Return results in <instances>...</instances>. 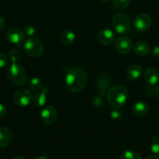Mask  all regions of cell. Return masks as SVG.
<instances>
[{"label":"cell","instance_id":"6da1fadb","mask_svg":"<svg viewBox=\"0 0 159 159\" xmlns=\"http://www.w3.org/2000/svg\"><path fill=\"white\" fill-rule=\"evenodd\" d=\"M87 82V74L80 68H73L65 75V84L67 90L72 93H79Z\"/></svg>","mask_w":159,"mask_h":159},{"label":"cell","instance_id":"7a4b0ae2","mask_svg":"<svg viewBox=\"0 0 159 159\" xmlns=\"http://www.w3.org/2000/svg\"><path fill=\"white\" fill-rule=\"evenodd\" d=\"M129 98V92L123 85H114L107 92L108 103L115 109H119L126 103Z\"/></svg>","mask_w":159,"mask_h":159},{"label":"cell","instance_id":"3957f363","mask_svg":"<svg viewBox=\"0 0 159 159\" xmlns=\"http://www.w3.org/2000/svg\"><path fill=\"white\" fill-rule=\"evenodd\" d=\"M7 76L11 83L20 86L26 82L27 74L22 65L17 63H12L7 69Z\"/></svg>","mask_w":159,"mask_h":159},{"label":"cell","instance_id":"277c9868","mask_svg":"<svg viewBox=\"0 0 159 159\" xmlns=\"http://www.w3.org/2000/svg\"><path fill=\"white\" fill-rule=\"evenodd\" d=\"M23 50L27 55L33 57H38L44 54L45 48L38 39L29 37L23 43Z\"/></svg>","mask_w":159,"mask_h":159},{"label":"cell","instance_id":"5b68a950","mask_svg":"<svg viewBox=\"0 0 159 159\" xmlns=\"http://www.w3.org/2000/svg\"><path fill=\"white\" fill-rule=\"evenodd\" d=\"M112 26L118 34H126L131 28L130 19L123 13H117L112 17Z\"/></svg>","mask_w":159,"mask_h":159},{"label":"cell","instance_id":"8992f818","mask_svg":"<svg viewBox=\"0 0 159 159\" xmlns=\"http://www.w3.org/2000/svg\"><path fill=\"white\" fill-rule=\"evenodd\" d=\"M32 99V93L26 89H20L17 90L13 95V102L17 107H26L29 105Z\"/></svg>","mask_w":159,"mask_h":159},{"label":"cell","instance_id":"52a82bcc","mask_svg":"<svg viewBox=\"0 0 159 159\" xmlns=\"http://www.w3.org/2000/svg\"><path fill=\"white\" fill-rule=\"evenodd\" d=\"M152 23L151 16L146 13H140L134 19L133 24L139 32H145L150 29Z\"/></svg>","mask_w":159,"mask_h":159},{"label":"cell","instance_id":"ba28073f","mask_svg":"<svg viewBox=\"0 0 159 159\" xmlns=\"http://www.w3.org/2000/svg\"><path fill=\"white\" fill-rule=\"evenodd\" d=\"M57 110L53 106H46L41 112V120L44 124L50 125L55 121L57 118Z\"/></svg>","mask_w":159,"mask_h":159},{"label":"cell","instance_id":"9c48e42d","mask_svg":"<svg viewBox=\"0 0 159 159\" xmlns=\"http://www.w3.org/2000/svg\"><path fill=\"white\" fill-rule=\"evenodd\" d=\"M6 38L12 44L20 45L24 40V34L20 28L12 27L8 30Z\"/></svg>","mask_w":159,"mask_h":159},{"label":"cell","instance_id":"30bf717a","mask_svg":"<svg viewBox=\"0 0 159 159\" xmlns=\"http://www.w3.org/2000/svg\"><path fill=\"white\" fill-rule=\"evenodd\" d=\"M115 48L121 54H128L132 49V40L126 36H122L118 37L115 42Z\"/></svg>","mask_w":159,"mask_h":159},{"label":"cell","instance_id":"8fae6325","mask_svg":"<svg viewBox=\"0 0 159 159\" xmlns=\"http://www.w3.org/2000/svg\"><path fill=\"white\" fill-rule=\"evenodd\" d=\"M110 84V79L107 75L104 73L98 75L96 79V87L100 96H103L108 92Z\"/></svg>","mask_w":159,"mask_h":159},{"label":"cell","instance_id":"7c38bea8","mask_svg":"<svg viewBox=\"0 0 159 159\" xmlns=\"http://www.w3.org/2000/svg\"><path fill=\"white\" fill-rule=\"evenodd\" d=\"M115 38V34L113 31L109 29H103L98 33V40L101 44L108 46L112 44L114 42Z\"/></svg>","mask_w":159,"mask_h":159},{"label":"cell","instance_id":"4fadbf2b","mask_svg":"<svg viewBox=\"0 0 159 159\" xmlns=\"http://www.w3.org/2000/svg\"><path fill=\"white\" fill-rule=\"evenodd\" d=\"M143 79L148 85H157L159 82V72L156 68H148L143 73Z\"/></svg>","mask_w":159,"mask_h":159},{"label":"cell","instance_id":"5bb4252c","mask_svg":"<svg viewBox=\"0 0 159 159\" xmlns=\"http://www.w3.org/2000/svg\"><path fill=\"white\" fill-rule=\"evenodd\" d=\"M143 74V68L140 65L133 64L126 70V78L129 81H137L141 77Z\"/></svg>","mask_w":159,"mask_h":159},{"label":"cell","instance_id":"9a60e30c","mask_svg":"<svg viewBox=\"0 0 159 159\" xmlns=\"http://www.w3.org/2000/svg\"><path fill=\"white\" fill-rule=\"evenodd\" d=\"M12 133L8 127H0V148H4L10 144L12 141Z\"/></svg>","mask_w":159,"mask_h":159},{"label":"cell","instance_id":"2e32d148","mask_svg":"<svg viewBox=\"0 0 159 159\" xmlns=\"http://www.w3.org/2000/svg\"><path fill=\"white\" fill-rule=\"evenodd\" d=\"M132 111L138 116H144L148 114L150 111V106L143 101H139L135 102L132 107Z\"/></svg>","mask_w":159,"mask_h":159},{"label":"cell","instance_id":"e0dca14e","mask_svg":"<svg viewBox=\"0 0 159 159\" xmlns=\"http://www.w3.org/2000/svg\"><path fill=\"white\" fill-rule=\"evenodd\" d=\"M48 92V89L47 87H44L42 90L39 93H36L35 96L33 97V102L34 105L38 107H42L45 106L47 102V93Z\"/></svg>","mask_w":159,"mask_h":159},{"label":"cell","instance_id":"ac0fdd59","mask_svg":"<svg viewBox=\"0 0 159 159\" xmlns=\"http://www.w3.org/2000/svg\"><path fill=\"white\" fill-rule=\"evenodd\" d=\"M76 40V36L75 34L70 30H64L60 34V40L64 45L70 46L73 43H74Z\"/></svg>","mask_w":159,"mask_h":159},{"label":"cell","instance_id":"d6986e66","mask_svg":"<svg viewBox=\"0 0 159 159\" xmlns=\"http://www.w3.org/2000/svg\"><path fill=\"white\" fill-rule=\"evenodd\" d=\"M135 54L138 56L147 55L150 52V46L144 41H138L133 47Z\"/></svg>","mask_w":159,"mask_h":159},{"label":"cell","instance_id":"ffe728a7","mask_svg":"<svg viewBox=\"0 0 159 159\" xmlns=\"http://www.w3.org/2000/svg\"><path fill=\"white\" fill-rule=\"evenodd\" d=\"M42 82L41 79L37 77H34L30 80L28 83V87L33 92H37L41 88Z\"/></svg>","mask_w":159,"mask_h":159},{"label":"cell","instance_id":"44dd1931","mask_svg":"<svg viewBox=\"0 0 159 159\" xmlns=\"http://www.w3.org/2000/svg\"><path fill=\"white\" fill-rule=\"evenodd\" d=\"M145 94L149 96H154L159 99V85H148L145 89Z\"/></svg>","mask_w":159,"mask_h":159},{"label":"cell","instance_id":"7402d4cb","mask_svg":"<svg viewBox=\"0 0 159 159\" xmlns=\"http://www.w3.org/2000/svg\"><path fill=\"white\" fill-rule=\"evenodd\" d=\"M120 159H143L140 154L132 150H126L122 153Z\"/></svg>","mask_w":159,"mask_h":159},{"label":"cell","instance_id":"603a6c76","mask_svg":"<svg viewBox=\"0 0 159 159\" xmlns=\"http://www.w3.org/2000/svg\"><path fill=\"white\" fill-rule=\"evenodd\" d=\"M130 0H112L113 6L118 9H124L129 6Z\"/></svg>","mask_w":159,"mask_h":159},{"label":"cell","instance_id":"cb8c5ba5","mask_svg":"<svg viewBox=\"0 0 159 159\" xmlns=\"http://www.w3.org/2000/svg\"><path fill=\"white\" fill-rule=\"evenodd\" d=\"M9 60L12 61V63H17V62L20 60L21 54H20V51H19L18 50L12 49L9 51Z\"/></svg>","mask_w":159,"mask_h":159},{"label":"cell","instance_id":"d4e9b609","mask_svg":"<svg viewBox=\"0 0 159 159\" xmlns=\"http://www.w3.org/2000/svg\"><path fill=\"white\" fill-rule=\"evenodd\" d=\"M151 150L156 155H159V135L153 138L151 143Z\"/></svg>","mask_w":159,"mask_h":159},{"label":"cell","instance_id":"484cf974","mask_svg":"<svg viewBox=\"0 0 159 159\" xmlns=\"http://www.w3.org/2000/svg\"><path fill=\"white\" fill-rule=\"evenodd\" d=\"M35 33H36L35 29H34V26H31V25H28V26H26V27H25L24 34L26 36V37H33V36L35 34Z\"/></svg>","mask_w":159,"mask_h":159},{"label":"cell","instance_id":"4316f807","mask_svg":"<svg viewBox=\"0 0 159 159\" xmlns=\"http://www.w3.org/2000/svg\"><path fill=\"white\" fill-rule=\"evenodd\" d=\"M8 57L3 53H0V68H4L8 65Z\"/></svg>","mask_w":159,"mask_h":159},{"label":"cell","instance_id":"83f0119b","mask_svg":"<svg viewBox=\"0 0 159 159\" xmlns=\"http://www.w3.org/2000/svg\"><path fill=\"white\" fill-rule=\"evenodd\" d=\"M110 115H111V117L114 120H118L120 119L122 116L121 112H120L118 109H115V110H112V111L111 112Z\"/></svg>","mask_w":159,"mask_h":159},{"label":"cell","instance_id":"f1b7e54d","mask_svg":"<svg viewBox=\"0 0 159 159\" xmlns=\"http://www.w3.org/2000/svg\"><path fill=\"white\" fill-rule=\"evenodd\" d=\"M6 114V108L2 103H0V118L3 117Z\"/></svg>","mask_w":159,"mask_h":159},{"label":"cell","instance_id":"f546056e","mask_svg":"<svg viewBox=\"0 0 159 159\" xmlns=\"http://www.w3.org/2000/svg\"><path fill=\"white\" fill-rule=\"evenodd\" d=\"M151 54H152L153 57H159V46H157L155 47V48H153Z\"/></svg>","mask_w":159,"mask_h":159},{"label":"cell","instance_id":"4dcf8cb0","mask_svg":"<svg viewBox=\"0 0 159 159\" xmlns=\"http://www.w3.org/2000/svg\"><path fill=\"white\" fill-rule=\"evenodd\" d=\"M94 104L97 107H100V106L102 104V99L101 97H95V99H94Z\"/></svg>","mask_w":159,"mask_h":159},{"label":"cell","instance_id":"1f68e13d","mask_svg":"<svg viewBox=\"0 0 159 159\" xmlns=\"http://www.w3.org/2000/svg\"><path fill=\"white\" fill-rule=\"evenodd\" d=\"M5 24H6V22H5V20L3 19V17H2L0 16V31L4 28Z\"/></svg>","mask_w":159,"mask_h":159},{"label":"cell","instance_id":"d6a6232c","mask_svg":"<svg viewBox=\"0 0 159 159\" xmlns=\"http://www.w3.org/2000/svg\"><path fill=\"white\" fill-rule=\"evenodd\" d=\"M146 159H159V157L157 155H150Z\"/></svg>","mask_w":159,"mask_h":159},{"label":"cell","instance_id":"836d02e7","mask_svg":"<svg viewBox=\"0 0 159 159\" xmlns=\"http://www.w3.org/2000/svg\"><path fill=\"white\" fill-rule=\"evenodd\" d=\"M34 159H48V158L45 156H37V157H36Z\"/></svg>","mask_w":159,"mask_h":159},{"label":"cell","instance_id":"e575fe53","mask_svg":"<svg viewBox=\"0 0 159 159\" xmlns=\"http://www.w3.org/2000/svg\"><path fill=\"white\" fill-rule=\"evenodd\" d=\"M12 159H25V158H23V157L17 156V157H14V158H12Z\"/></svg>","mask_w":159,"mask_h":159},{"label":"cell","instance_id":"d590c367","mask_svg":"<svg viewBox=\"0 0 159 159\" xmlns=\"http://www.w3.org/2000/svg\"><path fill=\"white\" fill-rule=\"evenodd\" d=\"M98 1L101 2H107L110 1V0H98Z\"/></svg>","mask_w":159,"mask_h":159}]
</instances>
